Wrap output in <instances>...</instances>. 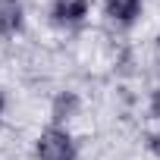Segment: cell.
<instances>
[{
    "label": "cell",
    "instance_id": "cell-3",
    "mask_svg": "<svg viewBox=\"0 0 160 160\" xmlns=\"http://www.w3.org/2000/svg\"><path fill=\"white\" fill-rule=\"evenodd\" d=\"M19 28H22V3L0 0V35H16Z\"/></svg>",
    "mask_w": 160,
    "mask_h": 160
},
{
    "label": "cell",
    "instance_id": "cell-7",
    "mask_svg": "<svg viewBox=\"0 0 160 160\" xmlns=\"http://www.w3.org/2000/svg\"><path fill=\"white\" fill-rule=\"evenodd\" d=\"M0 113H3V94H0Z\"/></svg>",
    "mask_w": 160,
    "mask_h": 160
},
{
    "label": "cell",
    "instance_id": "cell-6",
    "mask_svg": "<svg viewBox=\"0 0 160 160\" xmlns=\"http://www.w3.org/2000/svg\"><path fill=\"white\" fill-rule=\"evenodd\" d=\"M151 148H154V154L160 157V132H157V135H151Z\"/></svg>",
    "mask_w": 160,
    "mask_h": 160
},
{
    "label": "cell",
    "instance_id": "cell-5",
    "mask_svg": "<svg viewBox=\"0 0 160 160\" xmlns=\"http://www.w3.org/2000/svg\"><path fill=\"white\" fill-rule=\"evenodd\" d=\"M151 110H154V116L160 119V88L154 91V98H151Z\"/></svg>",
    "mask_w": 160,
    "mask_h": 160
},
{
    "label": "cell",
    "instance_id": "cell-2",
    "mask_svg": "<svg viewBox=\"0 0 160 160\" xmlns=\"http://www.w3.org/2000/svg\"><path fill=\"white\" fill-rule=\"evenodd\" d=\"M88 16V0H53V19L63 25H75Z\"/></svg>",
    "mask_w": 160,
    "mask_h": 160
},
{
    "label": "cell",
    "instance_id": "cell-1",
    "mask_svg": "<svg viewBox=\"0 0 160 160\" xmlns=\"http://www.w3.org/2000/svg\"><path fill=\"white\" fill-rule=\"evenodd\" d=\"M38 160H75V144L63 129H44L38 135Z\"/></svg>",
    "mask_w": 160,
    "mask_h": 160
},
{
    "label": "cell",
    "instance_id": "cell-4",
    "mask_svg": "<svg viewBox=\"0 0 160 160\" xmlns=\"http://www.w3.org/2000/svg\"><path fill=\"white\" fill-rule=\"evenodd\" d=\"M107 16L113 19V22H122V25H129L138 13H141V0H107Z\"/></svg>",
    "mask_w": 160,
    "mask_h": 160
}]
</instances>
